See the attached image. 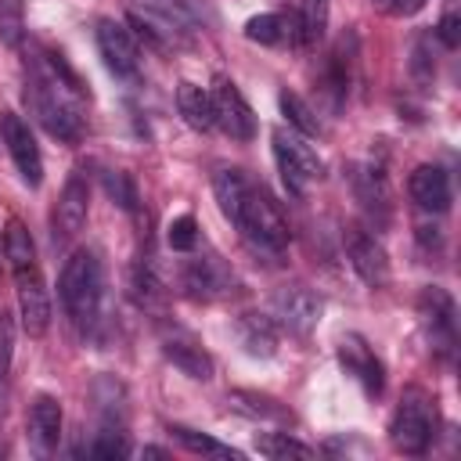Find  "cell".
Listing matches in <instances>:
<instances>
[{"mask_svg": "<svg viewBox=\"0 0 461 461\" xmlns=\"http://www.w3.org/2000/svg\"><path fill=\"white\" fill-rule=\"evenodd\" d=\"M4 259L11 263V270H29L36 267V245H32V234L22 220H11L4 227Z\"/></svg>", "mask_w": 461, "mask_h": 461, "instance_id": "cell-25", "label": "cell"}, {"mask_svg": "<svg viewBox=\"0 0 461 461\" xmlns=\"http://www.w3.org/2000/svg\"><path fill=\"white\" fill-rule=\"evenodd\" d=\"M274 158H277L281 180L292 194H306V187L324 176L321 155L292 130H274Z\"/></svg>", "mask_w": 461, "mask_h": 461, "instance_id": "cell-5", "label": "cell"}, {"mask_svg": "<svg viewBox=\"0 0 461 461\" xmlns=\"http://www.w3.org/2000/svg\"><path fill=\"white\" fill-rule=\"evenodd\" d=\"M86 212H90V187H86V180H83L79 173H72V176L65 180V191H61V198H58V212H54L61 234H65V238L79 234L83 223H86Z\"/></svg>", "mask_w": 461, "mask_h": 461, "instance_id": "cell-18", "label": "cell"}, {"mask_svg": "<svg viewBox=\"0 0 461 461\" xmlns=\"http://www.w3.org/2000/svg\"><path fill=\"white\" fill-rule=\"evenodd\" d=\"M176 108H180V115H184V122L191 126V130H212L216 122H212V97H209V90L205 86H198V83H180L176 86Z\"/></svg>", "mask_w": 461, "mask_h": 461, "instance_id": "cell-22", "label": "cell"}, {"mask_svg": "<svg viewBox=\"0 0 461 461\" xmlns=\"http://www.w3.org/2000/svg\"><path fill=\"white\" fill-rule=\"evenodd\" d=\"M58 295L65 313L72 317V324L79 331H94L97 317H101V299H104V270L97 252L90 249H76L58 277Z\"/></svg>", "mask_w": 461, "mask_h": 461, "instance_id": "cell-1", "label": "cell"}, {"mask_svg": "<svg viewBox=\"0 0 461 461\" xmlns=\"http://www.w3.org/2000/svg\"><path fill=\"white\" fill-rule=\"evenodd\" d=\"M144 457H166V450H158V447H144Z\"/></svg>", "mask_w": 461, "mask_h": 461, "instance_id": "cell-39", "label": "cell"}, {"mask_svg": "<svg viewBox=\"0 0 461 461\" xmlns=\"http://www.w3.org/2000/svg\"><path fill=\"white\" fill-rule=\"evenodd\" d=\"M407 194H411V202L418 205V209H425V212H447L450 209V176H447V169H439V166H418L411 176H407Z\"/></svg>", "mask_w": 461, "mask_h": 461, "instance_id": "cell-15", "label": "cell"}, {"mask_svg": "<svg viewBox=\"0 0 461 461\" xmlns=\"http://www.w3.org/2000/svg\"><path fill=\"white\" fill-rule=\"evenodd\" d=\"M162 357L173 367H180L187 378H194V382H209L212 378V357L180 328H173V335H162Z\"/></svg>", "mask_w": 461, "mask_h": 461, "instance_id": "cell-16", "label": "cell"}, {"mask_svg": "<svg viewBox=\"0 0 461 461\" xmlns=\"http://www.w3.org/2000/svg\"><path fill=\"white\" fill-rule=\"evenodd\" d=\"M321 295L310 292L306 285H288V288H277L274 299H270V321L292 335H310L321 321Z\"/></svg>", "mask_w": 461, "mask_h": 461, "instance_id": "cell-6", "label": "cell"}, {"mask_svg": "<svg viewBox=\"0 0 461 461\" xmlns=\"http://www.w3.org/2000/svg\"><path fill=\"white\" fill-rule=\"evenodd\" d=\"M411 72L418 83H432L436 76V61H432V40L429 36H418L414 40V50H411Z\"/></svg>", "mask_w": 461, "mask_h": 461, "instance_id": "cell-35", "label": "cell"}, {"mask_svg": "<svg viewBox=\"0 0 461 461\" xmlns=\"http://www.w3.org/2000/svg\"><path fill=\"white\" fill-rule=\"evenodd\" d=\"M97 50L104 58V65L115 72V76H137V65H140V54H137V43L130 36L126 25H119L115 18H101L97 29Z\"/></svg>", "mask_w": 461, "mask_h": 461, "instance_id": "cell-13", "label": "cell"}, {"mask_svg": "<svg viewBox=\"0 0 461 461\" xmlns=\"http://www.w3.org/2000/svg\"><path fill=\"white\" fill-rule=\"evenodd\" d=\"M166 241H169L173 252H191L198 245V223H194V216H176L166 227Z\"/></svg>", "mask_w": 461, "mask_h": 461, "instance_id": "cell-33", "label": "cell"}, {"mask_svg": "<svg viewBox=\"0 0 461 461\" xmlns=\"http://www.w3.org/2000/svg\"><path fill=\"white\" fill-rule=\"evenodd\" d=\"M425 0H393V14H418Z\"/></svg>", "mask_w": 461, "mask_h": 461, "instance_id": "cell-38", "label": "cell"}, {"mask_svg": "<svg viewBox=\"0 0 461 461\" xmlns=\"http://www.w3.org/2000/svg\"><path fill=\"white\" fill-rule=\"evenodd\" d=\"M180 285L191 299H202V303H212V299H223L234 292V274L223 267L220 256H198V259H187L184 270H180Z\"/></svg>", "mask_w": 461, "mask_h": 461, "instance_id": "cell-10", "label": "cell"}, {"mask_svg": "<svg viewBox=\"0 0 461 461\" xmlns=\"http://www.w3.org/2000/svg\"><path fill=\"white\" fill-rule=\"evenodd\" d=\"M418 313H421V324H425V331H429L432 346H436L443 357H450V353H454V342H457L454 299H450L443 288L429 285V288L418 295Z\"/></svg>", "mask_w": 461, "mask_h": 461, "instance_id": "cell-11", "label": "cell"}, {"mask_svg": "<svg viewBox=\"0 0 461 461\" xmlns=\"http://www.w3.org/2000/svg\"><path fill=\"white\" fill-rule=\"evenodd\" d=\"M61 439V403L47 393H40L29 407V443L36 454H50Z\"/></svg>", "mask_w": 461, "mask_h": 461, "instance_id": "cell-17", "label": "cell"}, {"mask_svg": "<svg viewBox=\"0 0 461 461\" xmlns=\"http://www.w3.org/2000/svg\"><path fill=\"white\" fill-rule=\"evenodd\" d=\"M432 436H436V403H432V396L421 393V389H407L396 414H393V425H389L393 447L403 450V454H425Z\"/></svg>", "mask_w": 461, "mask_h": 461, "instance_id": "cell-4", "label": "cell"}, {"mask_svg": "<svg viewBox=\"0 0 461 461\" xmlns=\"http://www.w3.org/2000/svg\"><path fill=\"white\" fill-rule=\"evenodd\" d=\"M227 403L249 418H263V421H292V411L285 403H277L274 396H263V393H252V389H234L227 396Z\"/></svg>", "mask_w": 461, "mask_h": 461, "instance_id": "cell-23", "label": "cell"}, {"mask_svg": "<svg viewBox=\"0 0 461 461\" xmlns=\"http://www.w3.org/2000/svg\"><path fill=\"white\" fill-rule=\"evenodd\" d=\"M25 101H29L32 115L40 119V126H43L50 137H58V140H65V144H76V140L83 137V115H79L76 104L65 97L61 79H58L50 68H47V72H36V76L29 79Z\"/></svg>", "mask_w": 461, "mask_h": 461, "instance_id": "cell-2", "label": "cell"}, {"mask_svg": "<svg viewBox=\"0 0 461 461\" xmlns=\"http://www.w3.org/2000/svg\"><path fill=\"white\" fill-rule=\"evenodd\" d=\"M7 364H11V324L0 313V378L7 375Z\"/></svg>", "mask_w": 461, "mask_h": 461, "instance_id": "cell-37", "label": "cell"}, {"mask_svg": "<svg viewBox=\"0 0 461 461\" xmlns=\"http://www.w3.org/2000/svg\"><path fill=\"white\" fill-rule=\"evenodd\" d=\"M238 339H241L245 353L274 357V349H277V324L270 321V313H241L238 317Z\"/></svg>", "mask_w": 461, "mask_h": 461, "instance_id": "cell-19", "label": "cell"}, {"mask_svg": "<svg viewBox=\"0 0 461 461\" xmlns=\"http://www.w3.org/2000/svg\"><path fill=\"white\" fill-rule=\"evenodd\" d=\"M256 450H259L263 457H274V461H288V457L310 461V457H313V450H310L306 443L292 439L288 432H263V436H256Z\"/></svg>", "mask_w": 461, "mask_h": 461, "instance_id": "cell-26", "label": "cell"}, {"mask_svg": "<svg viewBox=\"0 0 461 461\" xmlns=\"http://www.w3.org/2000/svg\"><path fill=\"white\" fill-rule=\"evenodd\" d=\"M0 137L22 173V180L29 187H40L43 184V158H40V144L29 130V122L18 115V112H0Z\"/></svg>", "mask_w": 461, "mask_h": 461, "instance_id": "cell-8", "label": "cell"}, {"mask_svg": "<svg viewBox=\"0 0 461 461\" xmlns=\"http://www.w3.org/2000/svg\"><path fill=\"white\" fill-rule=\"evenodd\" d=\"M25 36V0H0V43L18 47Z\"/></svg>", "mask_w": 461, "mask_h": 461, "instance_id": "cell-29", "label": "cell"}, {"mask_svg": "<svg viewBox=\"0 0 461 461\" xmlns=\"http://www.w3.org/2000/svg\"><path fill=\"white\" fill-rule=\"evenodd\" d=\"M339 364L346 367V375H353V378L364 385L367 396H378V393H382V385H385V367H382V360L375 357V349H371L360 335H346V339L339 342Z\"/></svg>", "mask_w": 461, "mask_h": 461, "instance_id": "cell-14", "label": "cell"}, {"mask_svg": "<svg viewBox=\"0 0 461 461\" xmlns=\"http://www.w3.org/2000/svg\"><path fill=\"white\" fill-rule=\"evenodd\" d=\"M346 252H349V263L364 285H371V288L389 285V256L375 241V234H367L364 227H349L346 230Z\"/></svg>", "mask_w": 461, "mask_h": 461, "instance_id": "cell-12", "label": "cell"}, {"mask_svg": "<svg viewBox=\"0 0 461 461\" xmlns=\"http://www.w3.org/2000/svg\"><path fill=\"white\" fill-rule=\"evenodd\" d=\"M169 436H173V439H176L184 450H191V454L223 457V461H241V457H245L241 450H234V447L220 443L216 436H209V432H198V429H187V425H169Z\"/></svg>", "mask_w": 461, "mask_h": 461, "instance_id": "cell-24", "label": "cell"}, {"mask_svg": "<svg viewBox=\"0 0 461 461\" xmlns=\"http://www.w3.org/2000/svg\"><path fill=\"white\" fill-rule=\"evenodd\" d=\"M324 29H328V0H303V7H299V40L317 43V40H324Z\"/></svg>", "mask_w": 461, "mask_h": 461, "instance_id": "cell-28", "label": "cell"}, {"mask_svg": "<svg viewBox=\"0 0 461 461\" xmlns=\"http://www.w3.org/2000/svg\"><path fill=\"white\" fill-rule=\"evenodd\" d=\"M209 97H212V122L230 137V140H252L256 137V115H252V108H249V101L241 97V90L227 79V76H220L216 79V86L209 90Z\"/></svg>", "mask_w": 461, "mask_h": 461, "instance_id": "cell-7", "label": "cell"}, {"mask_svg": "<svg viewBox=\"0 0 461 461\" xmlns=\"http://www.w3.org/2000/svg\"><path fill=\"white\" fill-rule=\"evenodd\" d=\"M234 227L241 230V238H245L252 249H263V252H281V249L288 245V238H292L288 220L281 216V209L274 205V198H270L263 187H249Z\"/></svg>", "mask_w": 461, "mask_h": 461, "instance_id": "cell-3", "label": "cell"}, {"mask_svg": "<svg viewBox=\"0 0 461 461\" xmlns=\"http://www.w3.org/2000/svg\"><path fill=\"white\" fill-rule=\"evenodd\" d=\"M249 187H252V184H249L245 173L234 169V166H220V169L212 173V194H216V205H220V212H223L230 223L238 220Z\"/></svg>", "mask_w": 461, "mask_h": 461, "instance_id": "cell-20", "label": "cell"}, {"mask_svg": "<svg viewBox=\"0 0 461 461\" xmlns=\"http://www.w3.org/2000/svg\"><path fill=\"white\" fill-rule=\"evenodd\" d=\"M126 292H130V299L140 306V310H162L166 306V285H162V277L155 274V267L151 263H137V267H130V274H126Z\"/></svg>", "mask_w": 461, "mask_h": 461, "instance_id": "cell-21", "label": "cell"}, {"mask_svg": "<svg viewBox=\"0 0 461 461\" xmlns=\"http://www.w3.org/2000/svg\"><path fill=\"white\" fill-rule=\"evenodd\" d=\"M14 295H18V317L29 339H43L50 328V295L36 267L14 274Z\"/></svg>", "mask_w": 461, "mask_h": 461, "instance_id": "cell-9", "label": "cell"}, {"mask_svg": "<svg viewBox=\"0 0 461 461\" xmlns=\"http://www.w3.org/2000/svg\"><path fill=\"white\" fill-rule=\"evenodd\" d=\"M439 40L447 43V47H457L461 43V14H457V4L450 0L447 4V11H443V18H439Z\"/></svg>", "mask_w": 461, "mask_h": 461, "instance_id": "cell-36", "label": "cell"}, {"mask_svg": "<svg viewBox=\"0 0 461 461\" xmlns=\"http://www.w3.org/2000/svg\"><path fill=\"white\" fill-rule=\"evenodd\" d=\"M245 36L252 43H263V47H274L285 40V18L281 14H252L245 22Z\"/></svg>", "mask_w": 461, "mask_h": 461, "instance_id": "cell-30", "label": "cell"}, {"mask_svg": "<svg viewBox=\"0 0 461 461\" xmlns=\"http://www.w3.org/2000/svg\"><path fill=\"white\" fill-rule=\"evenodd\" d=\"M148 7L169 25V29H194V14L184 0H148Z\"/></svg>", "mask_w": 461, "mask_h": 461, "instance_id": "cell-32", "label": "cell"}, {"mask_svg": "<svg viewBox=\"0 0 461 461\" xmlns=\"http://www.w3.org/2000/svg\"><path fill=\"white\" fill-rule=\"evenodd\" d=\"M86 454H90V457H126L130 447H126V439H122V429L104 425V429L97 432V439L86 447Z\"/></svg>", "mask_w": 461, "mask_h": 461, "instance_id": "cell-34", "label": "cell"}, {"mask_svg": "<svg viewBox=\"0 0 461 461\" xmlns=\"http://www.w3.org/2000/svg\"><path fill=\"white\" fill-rule=\"evenodd\" d=\"M281 112H285V119H288V126H295L303 137H317L321 133V119L310 112V104L299 97V94H292V90H281Z\"/></svg>", "mask_w": 461, "mask_h": 461, "instance_id": "cell-27", "label": "cell"}, {"mask_svg": "<svg viewBox=\"0 0 461 461\" xmlns=\"http://www.w3.org/2000/svg\"><path fill=\"white\" fill-rule=\"evenodd\" d=\"M104 191H108V198H112L119 209H126V212L137 209V184L130 180V173L108 169V173H104Z\"/></svg>", "mask_w": 461, "mask_h": 461, "instance_id": "cell-31", "label": "cell"}]
</instances>
